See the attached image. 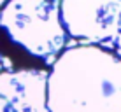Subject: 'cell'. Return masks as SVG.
<instances>
[{
	"label": "cell",
	"mask_w": 121,
	"mask_h": 112,
	"mask_svg": "<svg viewBox=\"0 0 121 112\" xmlns=\"http://www.w3.org/2000/svg\"><path fill=\"white\" fill-rule=\"evenodd\" d=\"M49 112H121V60L100 46L63 49L48 70Z\"/></svg>",
	"instance_id": "1"
},
{
	"label": "cell",
	"mask_w": 121,
	"mask_h": 112,
	"mask_svg": "<svg viewBox=\"0 0 121 112\" xmlns=\"http://www.w3.org/2000/svg\"><path fill=\"white\" fill-rule=\"evenodd\" d=\"M0 28L14 47L42 67L67 44L56 0H7L0 9Z\"/></svg>",
	"instance_id": "2"
},
{
	"label": "cell",
	"mask_w": 121,
	"mask_h": 112,
	"mask_svg": "<svg viewBox=\"0 0 121 112\" xmlns=\"http://www.w3.org/2000/svg\"><path fill=\"white\" fill-rule=\"evenodd\" d=\"M65 33L88 46L112 44L121 32V0H60Z\"/></svg>",
	"instance_id": "3"
},
{
	"label": "cell",
	"mask_w": 121,
	"mask_h": 112,
	"mask_svg": "<svg viewBox=\"0 0 121 112\" xmlns=\"http://www.w3.org/2000/svg\"><path fill=\"white\" fill-rule=\"evenodd\" d=\"M48 70L19 68L0 72V98L9 103L14 112H49Z\"/></svg>",
	"instance_id": "4"
},
{
	"label": "cell",
	"mask_w": 121,
	"mask_h": 112,
	"mask_svg": "<svg viewBox=\"0 0 121 112\" xmlns=\"http://www.w3.org/2000/svg\"><path fill=\"white\" fill-rule=\"evenodd\" d=\"M11 70V54H9V39L0 28V72Z\"/></svg>",
	"instance_id": "5"
},
{
	"label": "cell",
	"mask_w": 121,
	"mask_h": 112,
	"mask_svg": "<svg viewBox=\"0 0 121 112\" xmlns=\"http://www.w3.org/2000/svg\"><path fill=\"white\" fill-rule=\"evenodd\" d=\"M112 46H114V54L121 60V32L118 33V37L114 39V42H112Z\"/></svg>",
	"instance_id": "6"
},
{
	"label": "cell",
	"mask_w": 121,
	"mask_h": 112,
	"mask_svg": "<svg viewBox=\"0 0 121 112\" xmlns=\"http://www.w3.org/2000/svg\"><path fill=\"white\" fill-rule=\"evenodd\" d=\"M0 112H14V110H12V107L4 100V98H0Z\"/></svg>",
	"instance_id": "7"
},
{
	"label": "cell",
	"mask_w": 121,
	"mask_h": 112,
	"mask_svg": "<svg viewBox=\"0 0 121 112\" xmlns=\"http://www.w3.org/2000/svg\"><path fill=\"white\" fill-rule=\"evenodd\" d=\"M5 2H7V0H0V9H2V5H4Z\"/></svg>",
	"instance_id": "8"
}]
</instances>
